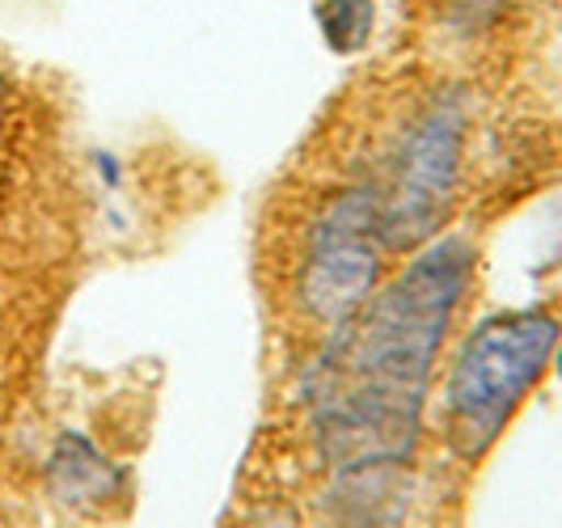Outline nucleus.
Returning a JSON list of instances; mask_svg holds the SVG:
<instances>
[{
  "mask_svg": "<svg viewBox=\"0 0 562 528\" xmlns=\"http://www.w3.org/2000/svg\"><path fill=\"white\" fill-rule=\"evenodd\" d=\"M322 26L338 47H356V43H364L368 26H372V4L368 0H326Z\"/></svg>",
  "mask_w": 562,
  "mask_h": 528,
  "instance_id": "nucleus-5",
  "label": "nucleus"
},
{
  "mask_svg": "<svg viewBox=\"0 0 562 528\" xmlns=\"http://www.w3.org/2000/svg\"><path fill=\"white\" fill-rule=\"evenodd\" d=\"M559 377H562V347H559Z\"/></svg>",
  "mask_w": 562,
  "mask_h": 528,
  "instance_id": "nucleus-6",
  "label": "nucleus"
},
{
  "mask_svg": "<svg viewBox=\"0 0 562 528\" xmlns=\"http://www.w3.org/2000/svg\"><path fill=\"white\" fill-rule=\"evenodd\" d=\"M385 228H381V195L376 191H342L335 195L310 228V246L301 262V305L322 326H342L372 301L381 258H385Z\"/></svg>",
  "mask_w": 562,
  "mask_h": 528,
  "instance_id": "nucleus-3",
  "label": "nucleus"
},
{
  "mask_svg": "<svg viewBox=\"0 0 562 528\" xmlns=\"http://www.w3.org/2000/svg\"><path fill=\"white\" fill-rule=\"evenodd\" d=\"M559 347V322L550 313H499L482 322L461 347L449 377L452 445L479 457L525 402Z\"/></svg>",
  "mask_w": 562,
  "mask_h": 528,
  "instance_id": "nucleus-2",
  "label": "nucleus"
},
{
  "mask_svg": "<svg viewBox=\"0 0 562 528\" xmlns=\"http://www.w3.org/2000/svg\"><path fill=\"white\" fill-rule=\"evenodd\" d=\"M470 276L474 246L461 237L436 241L338 326L313 393L317 431L330 457L372 465L415 445L427 381Z\"/></svg>",
  "mask_w": 562,
  "mask_h": 528,
  "instance_id": "nucleus-1",
  "label": "nucleus"
},
{
  "mask_svg": "<svg viewBox=\"0 0 562 528\" xmlns=\"http://www.w3.org/2000/svg\"><path fill=\"white\" fill-rule=\"evenodd\" d=\"M461 178V114L436 106L415 123L397 153L390 191L381 195V228L390 250L423 246L452 212Z\"/></svg>",
  "mask_w": 562,
  "mask_h": 528,
  "instance_id": "nucleus-4",
  "label": "nucleus"
}]
</instances>
